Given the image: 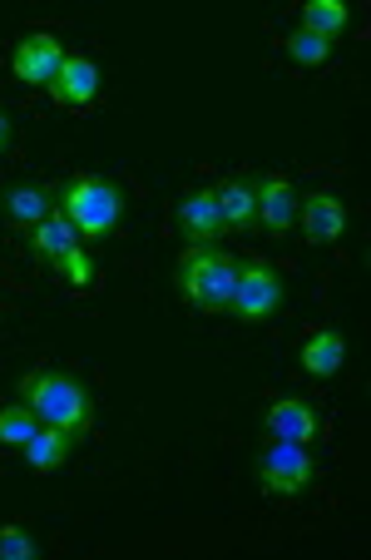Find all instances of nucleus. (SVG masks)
Returning a JSON list of instances; mask_svg holds the SVG:
<instances>
[{
  "label": "nucleus",
  "mask_w": 371,
  "mask_h": 560,
  "mask_svg": "<svg viewBox=\"0 0 371 560\" xmlns=\"http://www.w3.org/2000/svg\"><path fill=\"white\" fill-rule=\"evenodd\" d=\"M21 402L31 407L45 427H60V432H70V436L89 432V422H95V392L74 377V372H60V368L25 372Z\"/></svg>",
  "instance_id": "obj_1"
},
{
  "label": "nucleus",
  "mask_w": 371,
  "mask_h": 560,
  "mask_svg": "<svg viewBox=\"0 0 371 560\" xmlns=\"http://www.w3.org/2000/svg\"><path fill=\"white\" fill-rule=\"evenodd\" d=\"M173 283H179V293L189 298L193 307H203V313H228L234 288H238V264L213 244H189L179 254Z\"/></svg>",
  "instance_id": "obj_2"
},
{
  "label": "nucleus",
  "mask_w": 371,
  "mask_h": 560,
  "mask_svg": "<svg viewBox=\"0 0 371 560\" xmlns=\"http://www.w3.org/2000/svg\"><path fill=\"white\" fill-rule=\"evenodd\" d=\"M55 199H60L64 219L74 223V233H85V238H105L124 219V189L105 174H74L55 189Z\"/></svg>",
  "instance_id": "obj_3"
},
{
  "label": "nucleus",
  "mask_w": 371,
  "mask_h": 560,
  "mask_svg": "<svg viewBox=\"0 0 371 560\" xmlns=\"http://www.w3.org/2000/svg\"><path fill=\"white\" fill-rule=\"evenodd\" d=\"M258 481L263 491H283V497H297V491H308L318 481V462L302 442H273L258 452Z\"/></svg>",
  "instance_id": "obj_4"
},
{
  "label": "nucleus",
  "mask_w": 371,
  "mask_h": 560,
  "mask_svg": "<svg viewBox=\"0 0 371 560\" xmlns=\"http://www.w3.org/2000/svg\"><path fill=\"white\" fill-rule=\"evenodd\" d=\"M287 298V283L283 273H277L273 264H263V258H243L238 264V288H234V303H228V313L243 317V323H258V317L277 313Z\"/></svg>",
  "instance_id": "obj_5"
},
{
  "label": "nucleus",
  "mask_w": 371,
  "mask_h": 560,
  "mask_svg": "<svg viewBox=\"0 0 371 560\" xmlns=\"http://www.w3.org/2000/svg\"><path fill=\"white\" fill-rule=\"evenodd\" d=\"M173 223H179L183 244H218L228 223H223V203H218V189H189L173 209Z\"/></svg>",
  "instance_id": "obj_6"
},
{
  "label": "nucleus",
  "mask_w": 371,
  "mask_h": 560,
  "mask_svg": "<svg viewBox=\"0 0 371 560\" xmlns=\"http://www.w3.org/2000/svg\"><path fill=\"white\" fill-rule=\"evenodd\" d=\"M60 65H64V45H60V35H50V31H31L11 55V70H15L21 85H45L50 90V80H55Z\"/></svg>",
  "instance_id": "obj_7"
},
{
  "label": "nucleus",
  "mask_w": 371,
  "mask_h": 560,
  "mask_svg": "<svg viewBox=\"0 0 371 560\" xmlns=\"http://www.w3.org/2000/svg\"><path fill=\"white\" fill-rule=\"evenodd\" d=\"M99 95V65L89 55H64V65L50 80V100L60 109H85Z\"/></svg>",
  "instance_id": "obj_8"
},
{
  "label": "nucleus",
  "mask_w": 371,
  "mask_h": 560,
  "mask_svg": "<svg viewBox=\"0 0 371 560\" xmlns=\"http://www.w3.org/2000/svg\"><path fill=\"white\" fill-rule=\"evenodd\" d=\"M263 432L273 436V442H312V436L322 432V417L308 397H277L263 412Z\"/></svg>",
  "instance_id": "obj_9"
},
{
  "label": "nucleus",
  "mask_w": 371,
  "mask_h": 560,
  "mask_svg": "<svg viewBox=\"0 0 371 560\" xmlns=\"http://www.w3.org/2000/svg\"><path fill=\"white\" fill-rule=\"evenodd\" d=\"M258 189V223H263L267 233H287L297 223V189L292 179H283V174H258L253 179Z\"/></svg>",
  "instance_id": "obj_10"
},
{
  "label": "nucleus",
  "mask_w": 371,
  "mask_h": 560,
  "mask_svg": "<svg viewBox=\"0 0 371 560\" xmlns=\"http://www.w3.org/2000/svg\"><path fill=\"white\" fill-rule=\"evenodd\" d=\"M297 219H302L312 244H332V238H342V229H347V203L332 189H312L308 199H297Z\"/></svg>",
  "instance_id": "obj_11"
},
{
  "label": "nucleus",
  "mask_w": 371,
  "mask_h": 560,
  "mask_svg": "<svg viewBox=\"0 0 371 560\" xmlns=\"http://www.w3.org/2000/svg\"><path fill=\"white\" fill-rule=\"evenodd\" d=\"M0 209H5V219L15 229H35V223H45L60 209V199H55V184H15V189H5Z\"/></svg>",
  "instance_id": "obj_12"
},
{
  "label": "nucleus",
  "mask_w": 371,
  "mask_h": 560,
  "mask_svg": "<svg viewBox=\"0 0 371 560\" xmlns=\"http://www.w3.org/2000/svg\"><path fill=\"white\" fill-rule=\"evenodd\" d=\"M25 244H31V258H35V264L55 268L64 254H70V248H80V233H74V223L64 219L60 209H55L45 223H35V229H31V238H25Z\"/></svg>",
  "instance_id": "obj_13"
},
{
  "label": "nucleus",
  "mask_w": 371,
  "mask_h": 560,
  "mask_svg": "<svg viewBox=\"0 0 371 560\" xmlns=\"http://www.w3.org/2000/svg\"><path fill=\"white\" fill-rule=\"evenodd\" d=\"M302 372L308 377H337L342 372V362H347V342H342V332H318V338H308L302 342Z\"/></svg>",
  "instance_id": "obj_14"
},
{
  "label": "nucleus",
  "mask_w": 371,
  "mask_h": 560,
  "mask_svg": "<svg viewBox=\"0 0 371 560\" xmlns=\"http://www.w3.org/2000/svg\"><path fill=\"white\" fill-rule=\"evenodd\" d=\"M218 203H223V223H228V229H253V223H258V189H253V179L218 184Z\"/></svg>",
  "instance_id": "obj_15"
},
{
  "label": "nucleus",
  "mask_w": 371,
  "mask_h": 560,
  "mask_svg": "<svg viewBox=\"0 0 371 560\" xmlns=\"http://www.w3.org/2000/svg\"><path fill=\"white\" fill-rule=\"evenodd\" d=\"M70 442H74L70 432H60V427H45V422H40V432H35L31 442L21 446V452H25V462H31L35 471H55V466L70 456Z\"/></svg>",
  "instance_id": "obj_16"
},
{
  "label": "nucleus",
  "mask_w": 371,
  "mask_h": 560,
  "mask_svg": "<svg viewBox=\"0 0 371 560\" xmlns=\"http://www.w3.org/2000/svg\"><path fill=\"white\" fill-rule=\"evenodd\" d=\"M351 25V11L342 5V0H308L302 5V31H318V35H342Z\"/></svg>",
  "instance_id": "obj_17"
},
{
  "label": "nucleus",
  "mask_w": 371,
  "mask_h": 560,
  "mask_svg": "<svg viewBox=\"0 0 371 560\" xmlns=\"http://www.w3.org/2000/svg\"><path fill=\"white\" fill-rule=\"evenodd\" d=\"M55 273H60V283L74 288V293H89V288H99V264H95V254H85V248H70V254L55 264Z\"/></svg>",
  "instance_id": "obj_18"
},
{
  "label": "nucleus",
  "mask_w": 371,
  "mask_h": 560,
  "mask_svg": "<svg viewBox=\"0 0 371 560\" xmlns=\"http://www.w3.org/2000/svg\"><path fill=\"white\" fill-rule=\"evenodd\" d=\"M283 50L292 55L297 65H308V70H318V65H327V60H332V40H327V35L302 31V25H297V31L283 40Z\"/></svg>",
  "instance_id": "obj_19"
},
{
  "label": "nucleus",
  "mask_w": 371,
  "mask_h": 560,
  "mask_svg": "<svg viewBox=\"0 0 371 560\" xmlns=\"http://www.w3.org/2000/svg\"><path fill=\"white\" fill-rule=\"evenodd\" d=\"M35 432H40V417H35L25 402L0 407V446H25Z\"/></svg>",
  "instance_id": "obj_20"
},
{
  "label": "nucleus",
  "mask_w": 371,
  "mask_h": 560,
  "mask_svg": "<svg viewBox=\"0 0 371 560\" xmlns=\"http://www.w3.org/2000/svg\"><path fill=\"white\" fill-rule=\"evenodd\" d=\"M35 536H25V530H0V560H31L35 556Z\"/></svg>",
  "instance_id": "obj_21"
},
{
  "label": "nucleus",
  "mask_w": 371,
  "mask_h": 560,
  "mask_svg": "<svg viewBox=\"0 0 371 560\" xmlns=\"http://www.w3.org/2000/svg\"><path fill=\"white\" fill-rule=\"evenodd\" d=\"M11 139H15V119L5 115V109H0V154L11 149Z\"/></svg>",
  "instance_id": "obj_22"
}]
</instances>
